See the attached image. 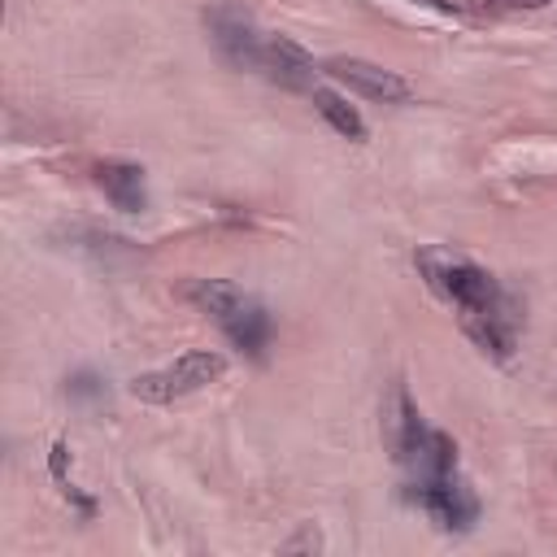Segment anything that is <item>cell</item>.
<instances>
[{
	"mask_svg": "<svg viewBox=\"0 0 557 557\" xmlns=\"http://www.w3.org/2000/svg\"><path fill=\"white\" fill-rule=\"evenodd\" d=\"M191 300L205 313H213V322L226 331V339L239 352H248V357L265 352V344H270V313L248 292H239L226 278H200V283H191Z\"/></svg>",
	"mask_w": 557,
	"mask_h": 557,
	"instance_id": "obj_1",
	"label": "cell"
},
{
	"mask_svg": "<svg viewBox=\"0 0 557 557\" xmlns=\"http://www.w3.org/2000/svg\"><path fill=\"white\" fill-rule=\"evenodd\" d=\"M413 261H418V274L426 278V287L457 309H479L500 292V283L483 265H474L470 257H461L453 248H418Z\"/></svg>",
	"mask_w": 557,
	"mask_h": 557,
	"instance_id": "obj_2",
	"label": "cell"
},
{
	"mask_svg": "<svg viewBox=\"0 0 557 557\" xmlns=\"http://www.w3.org/2000/svg\"><path fill=\"white\" fill-rule=\"evenodd\" d=\"M226 374V357L222 352H209V348H191L183 357H174L170 366L152 370V374H139L131 383V396L144 400V405H170L178 396H191L200 387H209L213 379Z\"/></svg>",
	"mask_w": 557,
	"mask_h": 557,
	"instance_id": "obj_3",
	"label": "cell"
},
{
	"mask_svg": "<svg viewBox=\"0 0 557 557\" xmlns=\"http://www.w3.org/2000/svg\"><path fill=\"white\" fill-rule=\"evenodd\" d=\"M205 30H209V39H213V48H218V57L226 65H235V70H261L265 39H261V30H257V22H252V13L244 4H231V0L209 4L205 9Z\"/></svg>",
	"mask_w": 557,
	"mask_h": 557,
	"instance_id": "obj_4",
	"label": "cell"
},
{
	"mask_svg": "<svg viewBox=\"0 0 557 557\" xmlns=\"http://www.w3.org/2000/svg\"><path fill=\"white\" fill-rule=\"evenodd\" d=\"M461 331L492 357V361H509L522 335V305L500 287L487 305L479 309H461Z\"/></svg>",
	"mask_w": 557,
	"mask_h": 557,
	"instance_id": "obj_5",
	"label": "cell"
},
{
	"mask_svg": "<svg viewBox=\"0 0 557 557\" xmlns=\"http://www.w3.org/2000/svg\"><path fill=\"white\" fill-rule=\"evenodd\" d=\"M409 500H418L444 531H470L474 518H479V500H474V492L466 487V479L457 470L435 474V479H418L409 487Z\"/></svg>",
	"mask_w": 557,
	"mask_h": 557,
	"instance_id": "obj_6",
	"label": "cell"
},
{
	"mask_svg": "<svg viewBox=\"0 0 557 557\" xmlns=\"http://www.w3.org/2000/svg\"><path fill=\"white\" fill-rule=\"evenodd\" d=\"M326 74H335L339 83H348L352 91H361V96H370L379 104H405L413 96L409 78H400L396 70H383L374 61H361V57H331Z\"/></svg>",
	"mask_w": 557,
	"mask_h": 557,
	"instance_id": "obj_7",
	"label": "cell"
},
{
	"mask_svg": "<svg viewBox=\"0 0 557 557\" xmlns=\"http://www.w3.org/2000/svg\"><path fill=\"white\" fill-rule=\"evenodd\" d=\"M383 440H387V448H392V457L400 466H409L418 457L422 440H426V426H422V418H418L405 383H392L387 396H383Z\"/></svg>",
	"mask_w": 557,
	"mask_h": 557,
	"instance_id": "obj_8",
	"label": "cell"
},
{
	"mask_svg": "<svg viewBox=\"0 0 557 557\" xmlns=\"http://www.w3.org/2000/svg\"><path fill=\"white\" fill-rule=\"evenodd\" d=\"M261 70H265V74H270L278 87H292V91L313 87V74H318L313 57H309L300 44L283 39V35L265 39V48H261Z\"/></svg>",
	"mask_w": 557,
	"mask_h": 557,
	"instance_id": "obj_9",
	"label": "cell"
},
{
	"mask_svg": "<svg viewBox=\"0 0 557 557\" xmlns=\"http://www.w3.org/2000/svg\"><path fill=\"white\" fill-rule=\"evenodd\" d=\"M96 183L104 187V196H109L113 209H122V213H139V209L148 205L144 170L131 165V161H104V165H96Z\"/></svg>",
	"mask_w": 557,
	"mask_h": 557,
	"instance_id": "obj_10",
	"label": "cell"
},
{
	"mask_svg": "<svg viewBox=\"0 0 557 557\" xmlns=\"http://www.w3.org/2000/svg\"><path fill=\"white\" fill-rule=\"evenodd\" d=\"M313 104H318V113H322L344 139H366V122H361V113H357L344 96H335V91H326V87H313Z\"/></svg>",
	"mask_w": 557,
	"mask_h": 557,
	"instance_id": "obj_11",
	"label": "cell"
},
{
	"mask_svg": "<svg viewBox=\"0 0 557 557\" xmlns=\"http://www.w3.org/2000/svg\"><path fill=\"white\" fill-rule=\"evenodd\" d=\"M440 9H453V13H474V17H496V13H509V0H444Z\"/></svg>",
	"mask_w": 557,
	"mask_h": 557,
	"instance_id": "obj_12",
	"label": "cell"
},
{
	"mask_svg": "<svg viewBox=\"0 0 557 557\" xmlns=\"http://www.w3.org/2000/svg\"><path fill=\"white\" fill-rule=\"evenodd\" d=\"M300 548H305V553H318V548H322V535H318V527H313V522H305V527H300V535H292V540L283 544V553H300Z\"/></svg>",
	"mask_w": 557,
	"mask_h": 557,
	"instance_id": "obj_13",
	"label": "cell"
},
{
	"mask_svg": "<svg viewBox=\"0 0 557 557\" xmlns=\"http://www.w3.org/2000/svg\"><path fill=\"white\" fill-rule=\"evenodd\" d=\"M65 461H70V448L57 440V444H52V457H48V470H52L57 483H65Z\"/></svg>",
	"mask_w": 557,
	"mask_h": 557,
	"instance_id": "obj_14",
	"label": "cell"
},
{
	"mask_svg": "<svg viewBox=\"0 0 557 557\" xmlns=\"http://www.w3.org/2000/svg\"><path fill=\"white\" fill-rule=\"evenodd\" d=\"M70 392H74V396H96V392H100V387H96V374H74V379H70Z\"/></svg>",
	"mask_w": 557,
	"mask_h": 557,
	"instance_id": "obj_15",
	"label": "cell"
},
{
	"mask_svg": "<svg viewBox=\"0 0 557 557\" xmlns=\"http://www.w3.org/2000/svg\"><path fill=\"white\" fill-rule=\"evenodd\" d=\"M548 0H509V13H518V9H544Z\"/></svg>",
	"mask_w": 557,
	"mask_h": 557,
	"instance_id": "obj_16",
	"label": "cell"
},
{
	"mask_svg": "<svg viewBox=\"0 0 557 557\" xmlns=\"http://www.w3.org/2000/svg\"><path fill=\"white\" fill-rule=\"evenodd\" d=\"M426 4H444V0H426Z\"/></svg>",
	"mask_w": 557,
	"mask_h": 557,
	"instance_id": "obj_17",
	"label": "cell"
}]
</instances>
